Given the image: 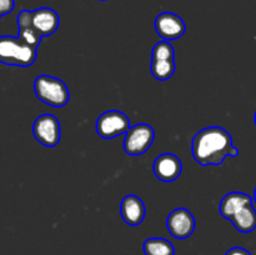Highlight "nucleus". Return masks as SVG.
Here are the masks:
<instances>
[{
    "instance_id": "f257e3e1",
    "label": "nucleus",
    "mask_w": 256,
    "mask_h": 255,
    "mask_svg": "<svg viewBox=\"0 0 256 255\" xmlns=\"http://www.w3.org/2000/svg\"><path fill=\"white\" fill-rule=\"evenodd\" d=\"M192 152L200 165H220L226 156H238L239 150L232 145V138L222 126H209L192 138Z\"/></svg>"
},
{
    "instance_id": "f03ea898",
    "label": "nucleus",
    "mask_w": 256,
    "mask_h": 255,
    "mask_svg": "<svg viewBox=\"0 0 256 255\" xmlns=\"http://www.w3.org/2000/svg\"><path fill=\"white\" fill-rule=\"evenodd\" d=\"M38 49L22 42L19 38L0 36V62L12 66L28 68L36 60Z\"/></svg>"
},
{
    "instance_id": "7ed1b4c3",
    "label": "nucleus",
    "mask_w": 256,
    "mask_h": 255,
    "mask_svg": "<svg viewBox=\"0 0 256 255\" xmlns=\"http://www.w3.org/2000/svg\"><path fill=\"white\" fill-rule=\"evenodd\" d=\"M34 92L40 102L52 108H62L70 99L66 84L52 75H39L34 82Z\"/></svg>"
},
{
    "instance_id": "20e7f679",
    "label": "nucleus",
    "mask_w": 256,
    "mask_h": 255,
    "mask_svg": "<svg viewBox=\"0 0 256 255\" xmlns=\"http://www.w3.org/2000/svg\"><path fill=\"white\" fill-rule=\"evenodd\" d=\"M155 139L154 128L149 124H136L125 134L124 150L130 156H138L149 150Z\"/></svg>"
},
{
    "instance_id": "39448f33",
    "label": "nucleus",
    "mask_w": 256,
    "mask_h": 255,
    "mask_svg": "<svg viewBox=\"0 0 256 255\" xmlns=\"http://www.w3.org/2000/svg\"><path fill=\"white\" fill-rule=\"evenodd\" d=\"M130 128L129 118L119 110H108L102 112L95 124L98 135L102 139H115L119 135L126 134Z\"/></svg>"
},
{
    "instance_id": "423d86ee",
    "label": "nucleus",
    "mask_w": 256,
    "mask_h": 255,
    "mask_svg": "<svg viewBox=\"0 0 256 255\" xmlns=\"http://www.w3.org/2000/svg\"><path fill=\"white\" fill-rule=\"evenodd\" d=\"M32 135L35 140L46 148L59 144L62 136L60 122L52 114H42L32 124Z\"/></svg>"
},
{
    "instance_id": "0eeeda50",
    "label": "nucleus",
    "mask_w": 256,
    "mask_h": 255,
    "mask_svg": "<svg viewBox=\"0 0 256 255\" xmlns=\"http://www.w3.org/2000/svg\"><path fill=\"white\" fill-rule=\"evenodd\" d=\"M166 228L175 239H186L195 230L194 215L185 208H178L168 216Z\"/></svg>"
},
{
    "instance_id": "6e6552de",
    "label": "nucleus",
    "mask_w": 256,
    "mask_h": 255,
    "mask_svg": "<svg viewBox=\"0 0 256 255\" xmlns=\"http://www.w3.org/2000/svg\"><path fill=\"white\" fill-rule=\"evenodd\" d=\"M155 32L166 42L176 40L182 38L186 32V25L179 15L170 12L159 14L155 19Z\"/></svg>"
},
{
    "instance_id": "1a4fd4ad",
    "label": "nucleus",
    "mask_w": 256,
    "mask_h": 255,
    "mask_svg": "<svg viewBox=\"0 0 256 255\" xmlns=\"http://www.w3.org/2000/svg\"><path fill=\"white\" fill-rule=\"evenodd\" d=\"M155 176L164 182H175L182 172V160L172 152H164L155 159L152 164Z\"/></svg>"
},
{
    "instance_id": "9d476101",
    "label": "nucleus",
    "mask_w": 256,
    "mask_h": 255,
    "mask_svg": "<svg viewBox=\"0 0 256 255\" xmlns=\"http://www.w3.org/2000/svg\"><path fill=\"white\" fill-rule=\"evenodd\" d=\"M32 25L42 36H49L58 30L60 18L55 10L50 8H39L32 12Z\"/></svg>"
},
{
    "instance_id": "9b49d317",
    "label": "nucleus",
    "mask_w": 256,
    "mask_h": 255,
    "mask_svg": "<svg viewBox=\"0 0 256 255\" xmlns=\"http://www.w3.org/2000/svg\"><path fill=\"white\" fill-rule=\"evenodd\" d=\"M120 215L130 226H138L145 218V205L136 195H126L120 204Z\"/></svg>"
},
{
    "instance_id": "f8f14e48",
    "label": "nucleus",
    "mask_w": 256,
    "mask_h": 255,
    "mask_svg": "<svg viewBox=\"0 0 256 255\" xmlns=\"http://www.w3.org/2000/svg\"><path fill=\"white\" fill-rule=\"evenodd\" d=\"M18 28H19L18 38L22 42L30 45V46L36 48L38 49L42 36L36 32V29L32 25V12H29V10H22L19 12V15H18Z\"/></svg>"
},
{
    "instance_id": "ddd939ff",
    "label": "nucleus",
    "mask_w": 256,
    "mask_h": 255,
    "mask_svg": "<svg viewBox=\"0 0 256 255\" xmlns=\"http://www.w3.org/2000/svg\"><path fill=\"white\" fill-rule=\"evenodd\" d=\"M252 198L245 192H232L225 195L219 205V212L222 218L230 220L240 209L248 204H252Z\"/></svg>"
},
{
    "instance_id": "4468645a",
    "label": "nucleus",
    "mask_w": 256,
    "mask_h": 255,
    "mask_svg": "<svg viewBox=\"0 0 256 255\" xmlns=\"http://www.w3.org/2000/svg\"><path fill=\"white\" fill-rule=\"evenodd\" d=\"M230 222H232L235 229L239 230L240 232L248 234V232H254L256 229V210L252 206V202L245 205L242 209H240L230 219Z\"/></svg>"
},
{
    "instance_id": "2eb2a0df",
    "label": "nucleus",
    "mask_w": 256,
    "mask_h": 255,
    "mask_svg": "<svg viewBox=\"0 0 256 255\" xmlns=\"http://www.w3.org/2000/svg\"><path fill=\"white\" fill-rule=\"evenodd\" d=\"M145 255H174L175 248L169 240L162 238H150L142 244Z\"/></svg>"
},
{
    "instance_id": "dca6fc26",
    "label": "nucleus",
    "mask_w": 256,
    "mask_h": 255,
    "mask_svg": "<svg viewBox=\"0 0 256 255\" xmlns=\"http://www.w3.org/2000/svg\"><path fill=\"white\" fill-rule=\"evenodd\" d=\"M152 76L159 82L169 80L175 72V59H152Z\"/></svg>"
},
{
    "instance_id": "f3484780",
    "label": "nucleus",
    "mask_w": 256,
    "mask_h": 255,
    "mask_svg": "<svg viewBox=\"0 0 256 255\" xmlns=\"http://www.w3.org/2000/svg\"><path fill=\"white\" fill-rule=\"evenodd\" d=\"M175 52L170 42L162 40V42H156L152 48V59H174Z\"/></svg>"
},
{
    "instance_id": "a211bd4d",
    "label": "nucleus",
    "mask_w": 256,
    "mask_h": 255,
    "mask_svg": "<svg viewBox=\"0 0 256 255\" xmlns=\"http://www.w3.org/2000/svg\"><path fill=\"white\" fill-rule=\"evenodd\" d=\"M15 0H0V16L6 15L14 10Z\"/></svg>"
},
{
    "instance_id": "6ab92c4d",
    "label": "nucleus",
    "mask_w": 256,
    "mask_h": 255,
    "mask_svg": "<svg viewBox=\"0 0 256 255\" xmlns=\"http://www.w3.org/2000/svg\"><path fill=\"white\" fill-rule=\"evenodd\" d=\"M225 255H252V252L242 246H234L228 250Z\"/></svg>"
},
{
    "instance_id": "aec40b11",
    "label": "nucleus",
    "mask_w": 256,
    "mask_h": 255,
    "mask_svg": "<svg viewBox=\"0 0 256 255\" xmlns=\"http://www.w3.org/2000/svg\"><path fill=\"white\" fill-rule=\"evenodd\" d=\"M252 199H254V202H255V204H256V188H255V192H254V198H252Z\"/></svg>"
},
{
    "instance_id": "412c9836",
    "label": "nucleus",
    "mask_w": 256,
    "mask_h": 255,
    "mask_svg": "<svg viewBox=\"0 0 256 255\" xmlns=\"http://www.w3.org/2000/svg\"><path fill=\"white\" fill-rule=\"evenodd\" d=\"M254 120H255V125H256V112H255V116H254Z\"/></svg>"
},
{
    "instance_id": "4be33fe9",
    "label": "nucleus",
    "mask_w": 256,
    "mask_h": 255,
    "mask_svg": "<svg viewBox=\"0 0 256 255\" xmlns=\"http://www.w3.org/2000/svg\"><path fill=\"white\" fill-rule=\"evenodd\" d=\"M100 2H105V0H100Z\"/></svg>"
}]
</instances>
